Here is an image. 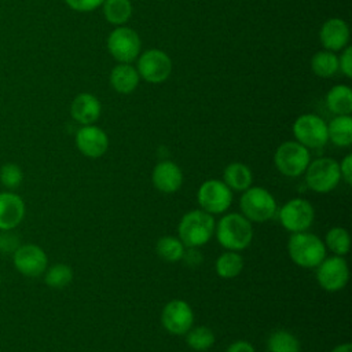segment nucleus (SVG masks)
Segmentation results:
<instances>
[{
  "label": "nucleus",
  "instance_id": "nucleus-37",
  "mask_svg": "<svg viewBox=\"0 0 352 352\" xmlns=\"http://www.w3.org/2000/svg\"><path fill=\"white\" fill-rule=\"evenodd\" d=\"M182 260H184L187 265H198L202 263V253L197 248H187V250L184 249Z\"/></svg>",
  "mask_w": 352,
  "mask_h": 352
},
{
  "label": "nucleus",
  "instance_id": "nucleus-2",
  "mask_svg": "<svg viewBox=\"0 0 352 352\" xmlns=\"http://www.w3.org/2000/svg\"><path fill=\"white\" fill-rule=\"evenodd\" d=\"M214 224L210 213L202 209L190 210L179 223V238L186 248H199L212 238Z\"/></svg>",
  "mask_w": 352,
  "mask_h": 352
},
{
  "label": "nucleus",
  "instance_id": "nucleus-10",
  "mask_svg": "<svg viewBox=\"0 0 352 352\" xmlns=\"http://www.w3.org/2000/svg\"><path fill=\"white\" fill-rule=\"evenodd\" d=\"M315 217L314 206L304 198H293L287 201L279 210V220L283 228L292 232L307 231Z\"/></svg>",
  "mask_w": 352,
  "mask_h": 352
},
{
  "label": "nucleus",
  "instance_id": "nucleus-34",
  "mask_svg": "<svg viewBox=\"0 0 352 352\" xmlns=\"http://www.w3.org/2000/svg\"><path fill=\"white\" fill-rule=\"evenodd\" d=\"M66 4L78 12H88L96 10L99 6L103 4L104 0H65Z\"/></svg>",
  "mask_w": 352,
  "mask_h": 352
},
{
  "label": "nucleus",
  "instance_id": "nucleus-36",
  "mask_svg": "<svg viewBox=\"0 0 352 352\" xmlns=\"http://www.w3.org/2000/svg\"><path fill=\"white\" fill-rule=\"evenodd\" d=\"M340 173L341 177L346 184L352 183V154H348L344 157V160L340 164Z\"/></svg>",
  "mask_w": 352,
  "mask_h": 352
},
{
  "label": "nucleus",
  "instance_id": "nucleus-40",
  "mask_svg": "<svg viewBox=\"0 0 352 352\" xmlns=\"http://www.w3.org/2000/svg\"><path fill=\"white\" fill-rule=\"evenodd\" d=\"M0 282H1V279H0Z\"/></svg>",
  "mask_w": 352,
  "mask_h": 352
},
{
  "label": "nucleus",
  "instance_id": "nucleus-30",
  "mask_svg": "<svg viewBox=\"0 0 352 352\" xmlns=\"http://www.w3.org/2000/svg\"><path fill=\"white\" fill-rule=\"evenodd\" d=\"M186 334V341L194 351H206L214 344V334L206 326H197L194 329L191 327Z\"/></svg>",
  "mask_w": 352,
  "mask_h": 352
},
{
  "label": "nucleus",
  "instance_id": "nucleus-33",
  "mask_svg": "<svg viewBox=\"0 0 352 352\" xmlns=\"http://www.w3.org/2000/svg\"><path fill=\"white\" fill-rule=\"evenodd\" d=\"M19 248V239L18 235L4 231L0 234V252L3 253H14Z\"/></svg>",
  "mask_w": 352,
  "mask_h": 352
},
{
  "label": "nucleus",
  "instance_id": "nucleus-13",
  "mask_svg": "<svg viewBox=\"0 0 352 352\" xmlns=\"http://www.w3.org/2000/svg\"><path fill=\"white\" fill-rule=\"evenodd\" d=\"M161 323L165 330L175 336L186 334L194 323L191 307L184 300H170L162 309Z\"/></svg>",
  "mask_w": 352,
  "mask_h": 352
},
{
  "label": "nucleus",
  "instance_id": "nucleus-35",
  "mask_svg": "<svg viewBox=\"0 0 352 352\" xmlns=\"http://www.w3.org/2000/svg\"><path fill=\"white\" fill-rule=\"evenodd\" d=\"M338 70H341L345 77H352V48L349 45L342 50V54L338 58Z\"/></svg>",
  "mask_w": 352,
  "mask_h": 352
},
{
  "label": "nucleus",
  "instance_id": "nucleus-4",
  "mask_svg": "<svg viewBox=\"0 0 352 352\" xmlns=\"http://www.w3.org/2000/svg\"><path fill=\"white\" fill-rule=\"evenodd\" d=\"M341 180L340 164L329 157L314 160L305 169L307 186L319 194L330 192Z\"/></svg>",
  "mask_w": 352,
  "mask_h": 352
},
{
  "label": "nucleus",
  "instance_id": "nucleus-26",
  "mask_svg": "<svg viewBox=\"0 0 352 352\" xmlns=\"http://www.w3.org/2000/svg\"><path fill=\"white\" fill-rule=\"evenodd\" d=\"M311 69L318 77H331L338 72V56L331 51H319L311 59Z\"/></svg>",
  "mask_w": 352,
  "mask_h": 352
},
{
  "label": "nucleus",
  "instance_id": "nucleus-9",
  "mask_svg": "<svg viewBox=\"0 0 352 352\" xmlns=\"http://www.w3.org/2000/svg\"><path fill=\"white\" fill-rule=\"evenodd\" d=\"M197 199L202 210L210 214H219L230 208L232 202V192L224 182L209 179L199 186Z\"/></svg>",
  "mask_w": 352,
  "mask_h": 352
},
{
  "label": "nucleus",
  "instance_id": "nucleus-20",
  "mask_svg": "<svg viewBox=\"0 0 352 352\" xmlns=\"http://www.w3.org/2000/svg\"><path fill=\"white\" fill-rule=\"evenodd\" d=\"M139 73L131 63H118L110 73V84L118 94H131L139 84Z\"/></svg>",
  "mask_w": 352,
  "mask_h": 352
},
{
  "label": "nucleus",
  "instance_id": "nucleus-7",
  "mask_svg": "<svg viewBox=\"0 0 352 352\" xmlns=\"http://www.w3.org/2000/svg\"><path fill=\"white\" fill-rule=\"evenodd\" d=\"M140 37L126 26L116 28L107 37V50L120 63H131L140 55Z\"/></svg>",
  "mask_w": 352,
  "mask_h": 352
},
{
  "label": "nucleus",
  "instance_id": "nucleus-29",
  "mask_svg": "<svg viewBox=\"0 0 352 352\" xmlns=\"http://www.w3.org/2000/svg\"><path fill=\"white\" fill-rule=\"evenodd\" d=\"M268 351L270 352H298L300 342L298 340L286 330H276L268 338Z\"/></svg>",
  "mask_w": 352,
  "mask_h": 352
},
{
  "label": "nucleus",
  "instance_id": "nucleus-31",
  "mask_svg": "<svg viewBox=\"0 0 352 352\" xmlns=\"http://www.w3.org/2000/svg\"><path fill=\"white\" fill-rule=\"evenodd\" d=\"M73 279V271L67 264H55L45 272V283L55 289L67 286Z\"/></svg>",
  "mask_w": 352,
  "mask_h": 352
},
{
  "label": "nucleus",
  "instance_id": "nucleus-32",
  "mask_svg": "<svg viewBox=\"0 0 352 352\" xmlns=\"http://www.w3.org/2000/svg\"><path fill=\"white\" fill-rule=\"evenodd\" d=\"M22 169L15 164H6L0 169V182L7 188H15L22 183Z\"/></svg>",
  "mask_w": 352,
  "mask_h": 352
},
{
  "label": "nucleus",
  "instance_id": "nucleus-25",
  "mask_svg": "<svg viewBox=\"0 0 352 352\" xmlns=\"http://www.w3.org/2000/svg\"><path fill=\"white\" fill-rule=\"evenodd\" d=\"M214 270H216V274L224 279L235 278L243 270V258L239 253L227 250L226 253L217 257Z\"/></svg>",
  "mask_w": 352,
  "mask_h": 352
},
{
  "label": "nucleus",
  "instance_id": "nucleus-17",
  "mask_svg": "<svg viewBox=\"0 0 352 352\" xmlns=\"http://www.w3.org/2000/svg\"><path fill=\"white\" fill-rule=\"evenodd\" d=\"M154 187L165 194L176 192L183 183V173L179 165L172 161L158 162L151 173Z\"/></svg>",
  "mask_w": 352,
  "mask_h": 352
},
{
  "label": "nucleus",
  "instance_id": "nucleus-11",
  "mask_svg": "<svg viewBox=\"0 0 352 352\" xmlns=\"http://www.w3.org/2000/svg\"><path fill=\"white\" fill-rule=\"evenodd\" d=\"M138 73L144 81L151 84L164 82L172 72V60L161 50H147L138 59Z\"/></svg>",
  "mask_w": 352,
  "mask_h": 352
},
{
  "label": "nucleus",
  "instance_id": "nucleus-19",
  "mask_svg": "<svg viewBox=\"0 0 352 352\" xmlns=\"http://www.w3.org/2000/svg\"><path fill=\"white\" fill-rule=\"evenodd\" d=\"M102 111V104L99 99L92 94H80L77 95L70 106V114L74 121L82 125L94 124Z\"/></svg>",
  "mask_w": 352,
  "mask_h": 352
},
{
  "label": "nucleus",
  "instance_id": "nucleus-22",
  "mask_svg": "<svg viewBox=\"0 0 352 352\" xmlns=\"http://www.w3.org/2000/svg\"><path fill=\"white\" fill-rule=\"evenodd\" d=\"M224 183L235 191H245L250 187L253 182L252 170L248 165L242 162H232L226 166L223 173Z\"/></svg>",
  "mask_w": 352,
  "mask_h": 352
},
{
  "label": "nucleus",
  "instance_id": "nucleus-28",
  "mask_svg": "<svg viewBox=\"0 0 352 352\" xmlns=\"http://www.w3.org/2000/svg\"><path fill=\"white\" fill-rule=\"evenodd\" d=\"M324 242L333 253H336V256H344L349 252L351 248V238L349 234L345 228L342 227H333L326 232V238Z\"/></svg>",
  "mask_w": 352,
  "mask_h": 352
},
{
  "label": "nucleus",
  "instance_id": "nucleus-23",
  "mask_svg": "<svg viewBox=\"0 0 352 352\" xmlns=\"http://www.w3.org/2000/svg\"><path fill=\"white\" fill-rule=\"evenodd\" d=\"M327 138L338 147H348L352 143L351 116H336L327 124Z\"/></svg>",
  "mask_w": 352,
  "mask_h": 352
},
{
  "label": "nucleus",
  "instance_id": "nucleus-27",
  "mask_svg": "<svg viewBox=\"0 0 352 352\" xmlns=\"http://www.w3.org/2000/svg\"><path fill=\"white\" fill-rule=\"evenodd\" d=\"M184 245L180 239L172 236V235H166L158 239L157 242V253L158 256L169 263H176L179 260H182L183 253H184Z\"/></svg>",
  "mask_w": 352,
  "mask_h": 352
},
{
  "label": "nucleus",
  "instance_id": "nucleus-18",
  "mask_svg": "<svg viewBox=\"0 0 352 352\" xmlns=\"http://www.w3.org/2000/svg\"><path fill=\"white\" fill-rule=\"evenodd\" d=\"M25 216V202L14 192H0V230L15 228Z\"/></svg>",
  "mask_w": 352,
  "mask_h": 352
},
{
  "label": "nucleus",
  "instance_id": "nucleus-39",
  "mask_svg": "<svg viewBox=\"0 0 352 352\" xmlns=\"http://www.w3.org/2000/svg\"><path fill=\"white\" fill-rule=\"evenodd\" d=\"M331 352H352V344H351V342L340 344V345H337L336 348H333Z\"/></svg>",
  "mask_w": 352,
  "mask_h": 352
},
{
  "label": "nucleus",
  "instance_id": "nucleus-8",
  "mask_svg": "<svg viewBox=\"0 0 352 352\" xmlns=\"http://www.w3.org/2000/svg\"><path fill=\"white\" fill-rule=\"evenodd\" d=\"M293 135L307 148H320L329 140L327 124L316 114L300 116L293 124Z\"/></svg>",
  "mask_w": 352,
  "mask_h": 352
},
{
  "label": "nucleus",
  "instance_id": "nucleus-3",
  "mask_svg": "<svg viewBox=\"0 0 352 352\" xmlns=\"http://www.w3.org/2000/svg\"><path fill=\"white\" fill-rule=\"evenodd\" d=\"M287 252L293 263L302 268H315L326 257V246L315 234L293 232L287 242Z\"/></svg>",
  "mask_w": 352,
  "mask_h": 352
},
{
  "label": "nucleus",
  "instance_id": "nucleus-1",
  "mask_svg": "<svg viewBox=\"0 0 352 352\" xmlns=\"http://www.w3.org/2000/svg\"><path fill=\"white\" fill-rule=\"evenodd\" d=\"M217 242L227 250L239 252L246 249L253 239V227L250 220L239 213L224 214L214 224Z\"/></svg>",
  "mask_w": 352,
  "mask_h": 352
},
{
  "label": "nucleus",
  "instance_id": "nucleus-16",
  "mask_svg": "<svg viewBox=\"0 0 352 352\" xmlns=\"http://www.w3.org/2000/svg\"><path fill=\"white\" fill-rule=\"evenodd\" d=\"M319 38L326 51H342L349 43V28L344 19L330 18L322 25Z\"/></svg>",
  "mask_w": 352,
  "mask_h": 352
},
{
  "label": "nucleus",
  "instance_id": "nucleus-12",
  "mask_svg": "<svg viewBox=\"0 0 352 352\" xmlns=\"http://www.w3.org/2000/svg\"><path fill=\"white\" fill-rule=\"evenodd\" d=\"M316 268V280L327 292H338L348 283L349 268L342 256L324 257Z\"/></svg>",
  "mask_w": 352,
  "mask_h": 352
},
{
  "label": "nucleus",
  "instance_id": "nucleus-14",
  "mask_svg": "<svg viewBox=\"0 0 352 352\" xmlns=\"http://www.w3.org/2000/svg\"><path fill=\"white\" fill-rule=\"evenodd\" d=\"M14 267L26 276H38L47 270L48 258L45 252L33 243L19 245L14 252Z\"/></svg>",
  "mask_w": 352,
  "mask_h": 352
},
{
  "label": "nucleus",
  "instance_id": "nucleus-24",
  "mask_svg": "<svg viewBox=\"0 0 352 352\" xmlns=\"http://www.w3.org/2000/svg\"><path fill=\"white\" fill-rule=\"evenodd\" d=\"M103 14L109 23L122 26L132 15V4L129 0H104Z\"/></svg>",
  "mask_w": 352,
  "mask_h": 352
},
{
  "label": "nucleus",
  "instance_id": "nucleus-15",
  "mask_svg": "<svg viewBox=\"0 0 352 352\" xmlns=\"http://www.w3.org/2000/svg\"><path fill=\"white\" fill-rule=\"evenodd\" d=\"M76 146L81 154L88 158L102 157L109 147L106 132L95 125H84L76 133Z\"/></svg>",
  "mask_w": 352,
  "mask_h": 352
},
{
  "label": "nucleus",
  "instance_id": "nucleus-21",
  "mask_svg": "<svg viewBox=\"0 0 352 352\" xmlns=\"http://www.w3.org/2000/svg\"><path fill=\"white\" fill-rule=\"evenodd\" d=\"M326 106L336 116L352 113V91L348 85H334L326 95Z\"/></svg>",
  "mask_w": 352,
  "mask_h": 352
},
{
  "label": "nucleus",
  "instance_id": "nucleus-6",
  "mask_svg": "<svg viewBox=\"0 0 352 352\" xmlns=\"http://www.w3.org/2000/svg\"><path fill=\"white\" fill-rule=\"evenodd\" d=\"M274 162L282 175L296 177L305 172L308 164L311 162V157L307 147L296 140H289L283 142L276 148Z\"/></svg>",
  "mask_w": 352,
  "mask_h": 352
},
{
  "label": "nucleus",
  "instance_id": "nucleus-38",
  "mask_svg": "<svg viewBox=\"0 0 352 352\" xmlns=\"http://www.w3.org/2000/svg\"><path fill=\"white\" fill-rule=\"evenodd\" d=\"M226 352H256V351H254V348H253V345H252L250 342L241 340V341L232 342V344L227 348Z\"/></svg>",
  "mask_w": 352,
  "mask_h": 352
},
{
  "label": "nucleus",
  "instance_id": "nucleus-5",
  "mask_svg": "<svg viewBox=\"0 0 352 352\" xmlns=\"http://www.w3.org/2000/svg\"><path fill=\"white\" fill-rule=\"evenodd\" d=\"M243 216L252 221H267L276 212V202L272 194L263 187H249L239 199Z\"/></svg>",
  "mask_w": 352,
  "mask_h": 352
}]
</instances>
